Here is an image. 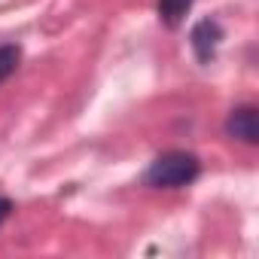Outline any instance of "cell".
I'll return each mask as SVG.
<instances>
[{"label": "cell", "instance_id": "6da1fadb", "mask_svg": "<svg viewBox=\"0 0 259 259\" xmlns=\"http://www.w3.org/2000/svg\"><path fill=\"white\" fill-rule=\"evenodd\" d=\"M198 174H201V162L195 153L168 150L153 159V165L144 174V183L153 189H180V186H189Z\"/></svg>", "mask_w": 259, "mask_h": 259}, {"label": "cell", "instance_id": "7a4b0ae2", "mask_svg": "<svg viewBox=\"0 0 259 259\" xmlns=\"http://www.w3.org/2000/svg\"><path fill=\"white\" fill-rule=\"evenodd\" d=\"M220 43H223V28H220L217 19H201V22L192 25V31H189V46H192L198 64H210V61L217 58Z\"/></svg>", "mask_w": 259, "mask_h": 259}, {"label": "cell", "instance_id": "3957f363", "mask_svg": "<svg viewBox=\"0 0 259 259\" xmlns=\"http://www.w3.org/2000/svg\"><path fill=\"white\" fill-rule=\"evenodd\" d=\"M226 135L241 141V144H259V116H256V107L244 104V107H235L226 119Z\"/></svg>", "mask_w": 259, "mask_h": 259}, {"label": "cell", "instance_id": "277c9868", "mask_svg": "<svg viewBox=\"0 0 259 259\" xmlns=\"http://www.w3.org/2000/svg\"><path fill=\"white\" fill-rule=\"evenodd\" d=\"M192 4H195V0H156L159 22H162L165 28H177V25L186 19V13L192 10Z\"/></svg>", "mask_w": 259, "mask_h": 259}, {"label": "cell", "instance_id": "5b68a950", "mask_svg": "<svg viewBox=\"0 0 259 259\" xmlns=\"http://www.w3.org/2000/svg\"><path fill=\"white\" fill-rule=\"evenodd\" d=\"M19 61H22V46H16V43L0 46V82H7L19 70Z\"/></svg>", "mask_w": 259, "mask_h": 259}, {"label": "cell", "instance_id": "8992f818", "mask_svg": "<svg viewBox=\"0 0 259 259\" xmlns=\"http://www.w3.org/2000/svg\"><path fill=\"white\" fill-rule=\"evenodd\" d=\"M13 207H16V204H13V201H10L7 195H0V226H4V223L10 220V213H13Z\"/></svg>", "mask_w": 259, "mask_h": 259}]
</instances>
